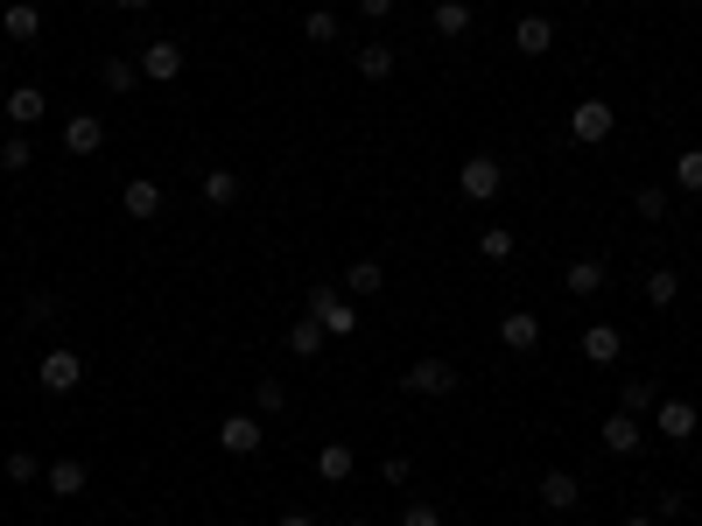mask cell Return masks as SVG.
<instances>
[{"label":"cell","mask_w":702,"mask_h":526,"mask_svg":"<svg viewBox=\"0 0 702 526\" xmlns=\"http://www.w3.org/2000/svg\"><path fill=\"white\" fill-rule=\"evenodd\" d=\"M303 316H317V323H323V337H352V330H358V303H345V295H337L331 281H317V288H309Z\"/></svg>","instance_id":"6da1fadb"},{"label":"cell","mask_w":702,"mask_h":526,"mask_svg":"<svg viewBox=\"0 0 702 526\" xmlns=\"http://www.w3.org/2000/svg\"><path fill=\"white\" fill-rule=\"evenodd\" d=\"M457 380H464V372H457L450 358H414V365L400 372V386H408V394H422V400H443V394H457Z\"/></svg>","instance_id":"7a4b0ae2"},{"label":"cell","mask_w":702,"mask_h":526,"mask_svg":"<svg viewBox=\"0 0 702 526\" xmlns=\"http://www.w3.org/2000/svg\"><path fill=\"white\" fill-rule=\"evenodd\" d=\"M499 183H506L499 155H464V169H457V190H464V204H492V197H499Z\"/></svg>","instance_id":"3957f363"},{"label":"cell","mask_w":702,"mask_h":526,"mask_svg":"<svg viewBox=\"0 0 702 526\" xmlns=\"http://www.w3.org/2000/svg\"><path fill=\"white\" fill-rule=\"evenodd\" d=\"M611 127H618V113H611V99H576V113H570V141H611Z\"/></svg>","instance_id":"277c9868"},{"label":"cell","mask_w":702,"mask_h":526,"mask_svg":"<svg viewBox=\"0 0 702 526\" xmlns=\"http://www.w3.org/2000/svg\"><path fill=\"white\" fill-rule=\"evenodd\" d=\"M36 386H42V394H78V386H85V358L78 351H50L36 365Z\"/></svg>","instance_id":"5b68a950"},{"label":"cell","mask_w":702,"mask_h":526,"mask_svg":"<svg viewBox=\"0 0 702 526\" xmlns=\"http://www.w3.org/2000/svg\"><path fill=\"white\" fill-rule=\"evenodd\" d=\"M653 428H661V435H675V442H689V435L702 428V414H695V400H681V394H667V400H653Z\"/></svg>","instance_id":"8992f818"},{"label":"cell","mask_w":702,"mask_h":526,"mask_svg":"<svg viewBox=\"0 0 702 526\" xmlns=\"http://www.w3.org/2000/svg\"><path fill=\"white\" fill-rule=\"evenodd\" d=\"M141 78H155V85H176V78H183V42L155 36V42L141 50Z\"/></svg>","instance_id":"52a82bcc"},{"label":"cell","mask_w":702,"mask_h":526,"mask_svg":"<svg viewBox=\"0 0 702 526\" xmlns=\"http://www.w3.org/2000/svg\"><path fill=\"white\" fill-rule=\"evenodd\" d=\"M260 442H267V428L253 414H226L218 421V449H226V457H253Z\"/></svg>","instance_id":"ba28073f"},{"label":"cell","mask_w":702,"mask_h":526,"mask_svg":"<svg viewBox=\"0 0 702 526\" xmlns=\"http://www.w3.org/2000/svg\"><path fill=\"white\" fill-rule=\"evenodd\" d=\"M106 147V119L99 113H71L64 119V155H99Z\"/></svg>","instance_id":"9c48e42d"},{"label":"cell","mask_w":702,"mask_h":526,"mask_svg":"<svg viewBox=\"0 0 702 526\" xmlns=\"http://www.w3.org/2000/svg\"><path fill=\"white\" fill-rule=\"evenodd\" d=\"M0 113H8V119H14V133H22V127H36V119L50 113V92H42V85H14V92L0 99Z\"/></svg>","instance_id":"30bf717a"},{"label":"cell","mask_w":702,"mask_h":526,"mask_svg":"<svg viewBox=\"0 0 702 526\" xmlns=\"http://www.w3.org/2000/svg\"><path fill=\"white\" fill-rule=\"evenodd\" d=\"M119 210H127V218H162V183L155 176H127V190H119Z\"/></svg>","instance_id":"8fae6325"},{"label":"cell","mask_w":702,"mask_h":526,"mask_svg":"<svg viewBox=\"0 0 702 526\" xmlns=\"http://www.w3.org/2000/svg\"><path fill=\"white\" fill-rule=\"evenodd\" d=\"M0 36L8 42H36L42 36V8L36 0H8V8H0Z\"/></svg>","instance_id":"7c38bea8"},{"label":"cell","mask_w":702,"mask_h":526,"mask_svg":"<svg viewBox=\"0 0 702 526\" xmlns=\"http://www.w3.org/2000/svg\"><path fill=\"white\" fill-rule=\"evenodd\" d=\"M513 50L520 56H548L556 50V22H548V14H520L513 22Z\"/></svg>","instance_id":"4fadbf2b"},{"label":"cell","mask_w":702,"mask_h":526,"mask_svg":"<svg viewBox=\"0 0 702 526\" xmlns=\"http://www.w3.org/2000/svg\"><path fill=\"white\" fill-rule=\"evenodd\" d=\"M499 344H506V351H534V344H541V316H534V309L499 316Z\"/></svg>","instance_id":"5bb4252c"},{"label":"cell","mask_w":702,"mask_h":526,"mask_svg":"<svg viewBox=\"0 0 702 526\" xmlns=\"http://www.w3.org/2000/svg\"><path fill=\"white\" fill-rule=\"evenodd\" d=\"M597 442H604L611 457H639V442H647V435H639V414H611L604 428H597Z\"/></svg>","instance_id":"9a60e30c"},{"label":"cell","mask_w":702,"mask_h":526,"mask_svg":"<svg viewBox=\"0 0 702 526\" xmlns=\"http://www.w3.org/2000/svg\"><path fill=\"white\" fill-rule=\"evenodd\" d=\"M618 351H625V330L618 323H590L584 330V358H590V365H618Z\"/></svg>","instance_id":"2e32d148"},{"label":"cell","mask_w":702,"mask_h":526,"mask_svg":"<svg viewBox=\"0 0 702 526\" xmlns=\"http://www.w3.org/2000/svg\"><path fill=\"white\" fill-rule=\"evenodd\" d=\"M352 64H358V78H366V85H380V78H394L400 50H394V42H358V56H352Z\"/></svg>","instance_id":"e0dca14e"},{"label":"cell","mask_w":702,"mask_h":526,"mask_svg":"<svg viewBox=\"0 0 702 526\" xmlns=\"http://www.w3.org/2000/svg\"><path fill=\"white\" fill-rule=\"evenodd\" d=\"M42 485H50L56 499H78V491L92 485V477H85V463H78V457H56V463H42Z\"/></svg>","instance_id":"ac0fdd59"},{"label":"cell","mask_w":702,"mask_h":526,"mask_svg":"<svg viewBox=\"0 0 702 526\" xmlns=\"http://www.w3.org/2000/svg\"><path fill=\"white\" fill-rule=\"evenodd\" d=\"M576 499H584V485H576L570 471H548L541 477V505H548V513H576Z\"/></svg>","instance_id":"d6986e66"},{"label":"cell","mask_w":702,"mask_h":526,"mask_svg":"<svg viewBox=\"0 0 702 526\" xmlns=\"http://www.w3.org/2000/svg\"><path fill=\"white\" fill-rule=\"evenodd\" d=\"M604 281H611L604 260H576V267H562V288H570V295H597Z\"/></svg>","instance_id":"ffe728a7"},{"label":"cell","mask_w":702,"mask_h":526,"mask_svg":"<svg viewBox=\"0 0 702 526\" xmlns=\"http://www.w3.org/2000/svg\"><path fill=\"white\" fill-rule=\"evenodd\" d=\"M429 28H436V36H471V0H436Z\"/></svg>","instance_id":"44dd1931"},{"label":"cell","mask_w":702,"mask_h":526,"mask_svg":"<svg viewBox=\"0 0 702 526\" xmlns=\"http://www.w3.org/2000/svg\"><path fill=\"white\" fill-rule=\"evenodd\" d=\"M317 477H323V485H345V477H352V442H323L317 449Z\"/></svg>","instance_id":"7402d4cb"},{"label":"cell","mask_w":702,"mask_h":526,"mask_svg":"<svg viewBox=\"0 0 702 526\" xmlns=\"http://www.w3.org/2000/svg\"><path fill=\"white\" fill-rule=\"evenodd\" d=\"M345 288H352V303H358V295H380L386 288V267L380 260H352L345 267Z\"/></svg>","instance_id":"603a6c76"},{"label":"cell","mask_w":702,"mask_h":526,"mask_svg":"<svg viewBox=\"0 0 702 526\" xmlns=\"http://www.w3.org/2000/svg\"><path fill=\"white\" fill-rule=\"evenodd\" d=\"M289 351L295 358H317L323 351V323H317V316H295V323H289Z\"/></svg>","instance_id":"cb8c5ba5"},{"label":"cell","mask_w":702,"mask_h":526,"mask_svg":"<svg viewBox=\"0 0 702 526\" xmlns=\"http://www.w3.org/2000/svg\"><path fill=\"white\" fill-rule=\"evenodd\" d=\"M99 85H106V92H119V99H127L133 85H141V64H127V56H106V64H99Z\"/></svg>","instance_id":"d4e9b609"},{"label":"cell","mask_w":702,"mask_h":526,"mask_svg":"<svg viewBox=\"0 0 702 526\" xmlns=\"http://www.w3.org/2000/svg\"><path fill=\"white\" fill-rule=\"evenodd\" d=\"M204 204H212V210H232L239 204V176L232 169H212V176H204Z\"/></svg>","instance_id":"484cf974"},{"label":"cell","mask_w":702,"mask_h":526,"mask_svg":"<svg viewBox=\"0 0 702 526\" xmlns=\"http://www.w3.org/2000/svg\"><path fill=\"white\" fill-rule=\"evenodd\" d=\"M675 295H681V274H675V267H653V274H647V303H653V309H667Z\"/></svg>","instance_id":"4316f807"},{"label":"cell","mask_w":702,"mask_h":526,"mask_svg":"<svg viewBox=\"0 0 702 526\" xmlns=\"http://www.w3.org/2000/svg\"><path fill=\"white\" fill-rule=\"evenodd\" d=\"M675 190H689V197H702V147H689V155H675Z\"/></svg>","instance_id":"83f0119b"},{"label":"cell","mask_w":702,"mask_h":526,"mask_svg":"<svg viewBox=\"0 0 702 526\" xmlns=\"http://www.w3.org/2000/svg\"><path fill=\"white\" fill-rule=\"evenodd\" d=\"M303 36L309 42H337V36H345V22H337L331 8H317V14H303Z\"/></svg>","instance_id":"f1b7e54d"},{"label":"cell","mask_w":702,"mask_h":526,"mask_svg":"<svg viewBox=\"0 0 702 526\" xmlns=\"http://www.w3.org/2000/svg\"><path fill=\"white\" fill-rule=\"evenodd\" d=\"M653 400H661V394H653L647 380H625V386H618V414H647Z\"/></svg>","instance_id":"f546056e"},{"label":"cell","mask_w":702,"mask_h":526,"mask_svg":"<svg viewBox=\"0 0 702 526\" xmlns=\"http://www.w3.org/2000/svg\"><path fill=\"white\" fill-rule=\"evenodd\" d=\"M477 253H485V260H513V232H506V224H485V232H477Z\"/></svg>","instance_id":"4dcf8cb0"},{"label":"cell","mask_w":702,"mask_h":526,"mask_svg":"<svg viewBox=\"0 0 702 526\" xmlns=\"http://www.w3.org/2000/svg\"><path fill=\"white\" fill-rule=\"evenodd\" d=\"M253 408H260V414H281V408H289V386H281V380H253Z\"/></svg>","instance_id":"1f68e13d"},{"label":"cell","mask_w":702,"mask_h":526,"mask_svg":"<svg viewBox=\"0 0 702 526\" xmlns=\"http://www.w3.org/2000/svg\"><path fill=\"white\" fill-rule=\"evenodd\" d=\"M28 162H36V147H28V133H14V141L0 147V169H8V176H22Z\"/></svg>","instance_id":"d6a6232c"},{"label":"cell","mask_w":702,"mask_h":526,"mask_svg":"<svg viewBox=\"0 0 702 526\" xmlns=\"http://www.w3.org/2000/svg\"><path fill=\"white\" fill-rule=\"evenodd\" d=\"M633 210H639L647 224H661V218H667V190H653V183H647V190L633 197Z\"/></svg>","instance_id":"836d02e7"},{"label":"cell","mask_w":702,"mask_h":526,"mask_svg":"<svg viewBox=\"0 0 702 526\" xmlns=\"http://www.w3.org/2000/svg\"><path fill=\"white\" fill-rule=\"evenodd\" d=\"M8 477H14V485H36V477H42V463L28 457V449H14V457H8Z\"/></svg>","instance_id":"e575fe53"},{"label":"cell","mask_w":702,"mask_h":526,"mask_svg":"<svg viewBox=\"0 0 702 526\" xmlns=\"http://www.w3.org/2000/svg\"><path fill=\"white\" fill-rule=\"evenodd\" d=\"M400 526H443L436 505H400Z\"/></svg>","instance_id":"d590c367"},{"label":"cell","mask_w":702,"mask_h":526,"mask_svg":"<svg viewBox=\"0 0 702 526\" xmlns=\"http://www.w3.org/2000/svg\"><path fill=\"white\" fill-rule=\"evenodd\" d=\"M681 505H689L681 491H661V499H653V519H681Z\"/></svg>","instance_id":"8d00e7d4"},{"label":"cell","mask_w":702,"mask_h":526,"mask_svg":"<svg viewBox=\"0 0 702 526\" xmlns=\"http://www.w3.org/2000/svg\"><path fill=\"white\" fill-rule=\"evenodd\" d=\"M56 316V295H28V323H50Z\"/></svg>","instance_id":"74e56055"},{"label":"cell","mask_w":702,"mask_h":526,"mask_svg":"<svg viewBox=\"0 0 702 526\" xmlns=\"http://www.w3.org/2000/svg\"><path fill=\"white\" fill-rule=\"evenodd\" d=\"M394 8H400V0H358V14H366V22H386Z\"/></svg>","instance_id":"f35d334b"},{"label":"cell","mask_w":702,"mask_h":526,"mask_svg":"<svg viewBox=\"0 0 702 526\" xmlns=\"http://www.w3.org/2000/svg\"><path fill=\"white\" fill-rule=\"evenodd\" d=\"M275 526H317V519H309V513H281Z\"/></svg>","instance_id":"ab89813d"},{"label":"cell","mask_w":702,"mask_h":526,"mask_svg":"<svg viewBox=\"0 0 702 526\" xmlns=\"http://www.w3.org/2000/svg\"><path fill=\"white\" fill-rule=\"evenodd\" d=\"M625 526H661V519H653V513H633V519H625Z\"/></svg>","instance_id":"60d3db41"},{"label":"cell","mask_w":702,"mask_h":526,"mask_svg":"<svg viewBox=\"0 0 702 526\" xmlns=\"http://www.w3.org/2000/svg\"><path fill=\"white\" fill-rule=\"evenodd\" d=\"M113 8H155V0H113Z\"/></svg>","instance_id":"b9f144b4"},{"label":"cell","mask_w":702,"mask_h":526,"mask_svg":"<svg viewBox=\"0 0 702 526\" xmlns=\"http://www.w3.org/2000/svg\"><path fill=\"white\" fill-rule=\"evenodd\" d=\"M345 526H372V519H345Z\"/></svg>","instance_id":"7bdbcfd3"}]
</instances>
